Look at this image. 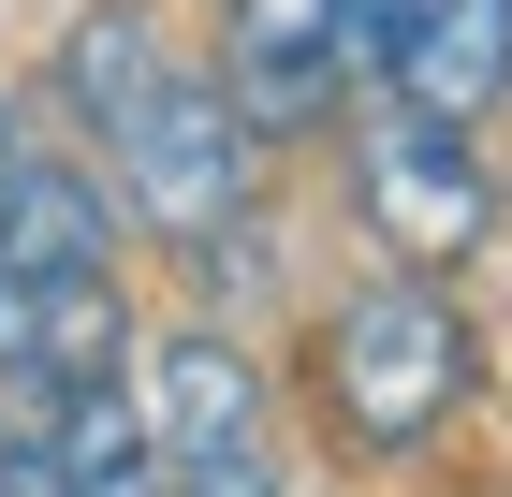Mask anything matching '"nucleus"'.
<instances>
[{"instance_id":"obj_1","label":"nucleus","mask_w":512,"mask_h":497,"mask_svg":"<svg viewBox=\"0 0 512 497\" xmlns=\"http://www.w3.org/2000/svg\"><path fill=\"white\" fill-rule=\"evenodd\" d=\"M454 395H469V322H454V293H425V278H381V293L337 307V337H322V410H337V439L352 454H425L439 424H454Z\"/></svg>"},{"instance_id":"obj_2","label":"nucleus","mask_w":512,"mask_h":497,"mask_svg":"<svg viewBox=\"0 0 512 497\" xmlns=\"http://www.w3.org/2000/svg\"><path fill=\"white\" fill-rule=\"evenodd\" d=\"M249 147H264V132H249V117H235V88H220V74H191V59H176V74H161L147 103L103 132V161H118V205L161 234V249H220V234H249Z\"/></svg>"},{"instance_id":"obj_3","label":"nucleus","mask_w":512,"mask_h":497,"mask_svg":"<svg viewBox=\"0 0 512 497\" xmlns=\"http://www.w3.org/2000/svg\"><path fill=\"white\" fill-rule=\"evenodd\" d=\"M352 191H366V234H381L395 264H469L483 234H498V176H483L469 132L425 117V103L352 117Z\"/></svg>"},{"instance_id":"obj_4","label":"nucleus","mask_w":512,"mask_h":497,"mask_svg":"<svg viewBox=\"0 0 512 497\" xmlns=\"http://www.w3.org/2000/svg\"><path fill=\"white\" fill-rule=\"evenodd\" d=\"M352 74H366V0H220V88L264 147L337 132Z\"/></svg>"},{"instance_id":"obj_5","label":"nucleus","mask_w":512,"mask_h":497,"mask_svg":"<svg viewBox=\"0 0 512 497\" xmlns=\"http://www.w3.org/2000/svg\"><path fill=\"white\" fill-rule=\"evenodd\" d=\"M366 74H395V103L469 132L512 103V0H366Z\"/></svg>"},{"instance_id":"obj_6","label":"nucleus","mask_w":512,"mask_h":497,"mask_svg":"<svg viewBox=\"0 0 512 497\" xmlns=\"http://www.w3.org/2000/svg\"><path fill=\"white\" fill-rule=\"evenodd\" d=\"M30 424H44V483H59V497H176V454H161L147 395H118V381H59Z\"/></svg>"},{"instance_id":"obj_7","label":"nucleus","mask_w":512,"mask_h":497,"mask_svg":"<svg viewBox=\"0 0 512 497\" xmlns=\"http://www.w3.org/2000/svg\"><path fill=\"white\" fill-rule=\"evenodd\" d=\"M147 424H161V454H176V468L235 454L249 424H264V366H249L220 322H191V337H161V351H147Z\"/></svg>"},{"instance_id":"obj_8","label":"nucleus","mask_w":512,"mask_h":497,"mask_svg":"<svg viewBox=\"0 0 512 497\" xmlns=\"http://www.w3.org/2000/svg\"><path fill=\"white\" fill-rule=\"evenodd\" d=\"M0 264L15 278H74V264H118V191L74 176V161H0Z\"/></svg>"},{"instance_id":"obj_9","label":"nucleus","mask_w":512,"mask_h":497,"mask_svg":"<svg viewBox=\"0 0 512 497\" xmlns=\"http://www.w3.org/2000/svg\"><path fill=\"white\" fill-rule=\"evenodd\" d=\"M161 74H176V44H161L147 0H103V15H74V30H59V117H74L88 147H103V132H118Z\"/></svg>"},{"instance_id":"obj_10","label":"nucleus","mask_w":512,"mask_h":497,"mask_svg":"<svg viewBox=\"0 0 512 497\" xmlns=\"http://www.w3.org/2000/svg\"><path fill=\"white\" fill-rule=\"evenodd\" d=\"M0 161H15V117H0Z\"/></svg>"}]
</instances>
